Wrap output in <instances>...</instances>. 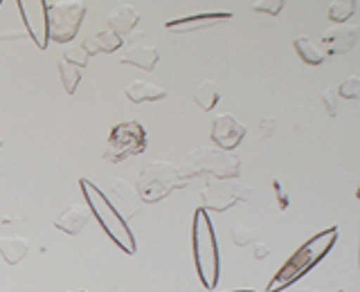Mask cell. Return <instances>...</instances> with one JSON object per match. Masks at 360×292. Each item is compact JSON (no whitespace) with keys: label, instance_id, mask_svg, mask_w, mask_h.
Wrapping results in <instances>:
<instances>
[{"label":"cell","instance_id":"obj_1","mask_svg":"<svg viewBox=\"0 0 360 292\" xmlns=\"http://www.w3.org/2000/svg\"><path fill=\"white\" fill-rule=\"evenodd\" d=\"M335 241H338L335 225L326 227L320 234H315L313 239H309L307 243H304L300 250L277 270V274L270 279V284L266 286V292H281V290H286L288 286L295 284V281H300L304 274L311 272V270L331 252Z\"/></svg>","mask_w":360,"mask_h":292},{"label":"cell","instance_id":"obj_2","mask_svg":"<svg viewBox=\"0 0 360 292\" xmlns=\"http://www.w3.org/2000/svg\"><path fill=\"white\" fill-rule=\"evenodd\" d=\"M79 185H82V191L86 196V207L97 218L101 230H104L110 236V241H115L127 254H135V239L129 230V225L122 218V213L112 207V202L106 198L104 191H101L95 182H90L88 178L79 180Z\"/></svg>","mask_w":360,"mask_h":292},{"label":"cell","instance_id":"obj_3","mask_svg":"<svg viewBox=\"0 0 360 292\" xmlns=\"http://www.w3.org/2000/svg\"><path fill=\"white\" fill-rule=\"evenodd\" d=\"M191 245H194V263L200 284L207 290H214L219 284V243L210 213L200 207L196 209L194 225H191Z\"/></svg>","mask_w":360,"mask_h":292},{"label":"cell","instance_id":"obj_4","mask_svg":"<svg viewBox=\"0 0 360 292\" xmlns=\"http://www.w3.org/2000/svg\"><path fill=\"white\" fill-rule=\"evenodd\" d=\"M178 173L185 180L196 175H210L212 180H232L239 175V157L221 149L200 146L183 157Z\"/></svg>","mask_w":360,"mask_h":292},{"label":"cell","instance_id":"obj_5","mask_svg":"<svg viewBox=\"0 0 360 292\" xmlns=\"http://www.w3.org/2000/svg\"><path fill=\"white\" fill-rule=\"evenodd\" d=\"M189 185V180H185L178 173V168L167 162V160H153L149 166L144 168L138 178V196L146 205H155V202L165 200L172 191L185 189Z\"/></svg>","mask_w":360,"mask_h":292},{"label":"cell","instance_id":"obj_6","mask_svg":"<svg viewBox=\"0 0 360 292\" xmlns=\"http://www.w3.org/2000/svg\"><path fill=\"white\" fill-rule=\"evenodd\" d=\"M45 16H48V39L54 43H68L82 27L86 5L79 0H56V3L45 0Z\"/></svg>","mask_w":360,"mask_h":292},{"label":"cell","instance_id":"obj_7","mask_svg":"<svg viewBox=\"0 0 360 292\" xmlns=\"http://www.w3.org/2000/svg\"><path fill=\"white\" fill-rule=\"evenodd\" d=\"M146 149V131L140 121H122L110 131L108 142L104 146V157L110 164H120L127 157L140 155Z\"/></svg>","mask_w":360,"mask_h":292},{"label":"cell","instance_id":"obj_8","mask_svg":"<svg viewBox=\"0 0 360 292\" xmlns=\"http://www.w3.org/2000/svg\"><path fill=\"white\" fill-rule=\"evenodd\" d=\"M252 196V187L248 182H241V180H207L205 189H202L200 200L202 205L200 209L205 211H217L223 213L228 211L230 207H234L236 202H243Z\"/></svg>","mask_w":360,"mask_h":292},{"label":"cell","instance_id":"obj_9","mask_svg":"<svg viewBox=\"0 0 360 292\" xmlns=\"http://www.w3.org/2000/svg\"><path fill=\"white\" fill-rule=\"evenodd\" d=\"M18 11L22 16V25H25L32 41L37 43L39 50L48 48V16H45V0H20Z\"/></svg>","mask_w":360,"mask_h":292},{"label":"cell","instance_id":"obj_10","mask_svg":"<svg viewBox=\"0 0 360 292\" xmlns=\"http://www.w3.org/2000/svg\"><path fill=\"white\" fill-rule=\"evenodd\" d=\"M243 135H245L243 124L236 121V119L230 115V112H221V115L214 117L210 138H212V142L217 144L221 151L232 153V151L236 149V146L241 144Z\"/></svg>","mask_w":360,"mask_h":292},{"label":"cell","instance_id":"obj_11","mask_svg":"<svg viewBox=\"0 0 360 292\" xmlns=\"http://www.w3.org/2000/svg\"><path fill=\"white\" fill-rule=\"evenodd\" d=\"M356 41H358V29L352 27V25H347V22H342V25H331L322 34V43H324L326 54H347V52H352L356 48Z\"/></svg>","mask_w":360,"mask_h":292},{"label":"cell","instance_id":"obj_12","mask_svg":"<svg viewBox=\"0 0 360 292\" xmlns=\"http://www.w3.org/2000/svg\"><path fill=\"white\" fill-rule=\"evenodd\" d=\"M232 14H228V11H217V14H200V16H187L180 20H169L165 27L167 32H174V34H191V32L221 25V22H228Z\"/></svg>","mask_w":360,"mask_h":292},{"label":"cell","instance_id":"obj_13","mask_svg":"<svg viewBox=\"0 0 360 292\" xmlns=\"http://www.w3.org/2000/svg\"><path fill=\"white\" fill-rule=\"evenodd\" d=\"M110 194L115 196L117 205L122 207L124 216L127 218H135L142 209V200L138 196V191H135V187L131 182H127L124 178H112L110 180ZM122 216V218H124Z\"/></svg>","mask_w":360,"mask_h":292},{"label":"cell","instance_id":"obj_14","mask_svg":"<svg viewBox=\"0 0 360 292\" xmlns=\"http://www.w3.org/2000/svg\"><path fill=\"white\" fill-rule=\"evenodd\" d=\"M120 61L140 67L144 72H151L158 65V61H160V52H158L153 43H133L127 48V52L120 56Z\"/></svg>","mask_w":360,"mask_h":292},{"label":"cell","instance_id":"obj_15","mask_svg":"<svg viewBox=\"0 0 360 292\" xmlns=\"http://www.w3.org/2000/svg\"><path fill=\"white\" fill-rule=\"evenodd\" d=\"M90 216H93V213H90V209L86 205H72V207H68L59 218H56L54 227L65 232V234H70V236H77L86 230V225L90 223Z\"/></svg>","mask_w":360,"mask_h":292},{"label":"cell","instance_id":"obj_16","mask_svg":"<svg viewBox=\"0 0 360 292\" xmlns=\"http://www.w3.org/2000/svg\"><path fill=\"white\" fill-rule=\"evenodd\" d=\"M138 20H140V16H138V11H135L133 7L120 5V7H115L108 14V29L112 34H117V36L122 39V36H127V34L135 25H138Z\"/></svg>","mask_w":360,"mask_h":292},{"label":"cell","instance_id":"obj_17","mask_svg":"<svg viewBox=\"0 0 360 292\" xmlns=\"http://www.w3.org/2000/svg\"><path fill=\"white\" fill-rule=\"evenodd\" d=\"M82 48L88 56H95V54H110V52H115L122 48V39L117 36V34H112L110 29H104V32H99L95 34V36H88L84 43H82Z\"/></svg>","mask_w":360,"mask_h":292},{"label":"cell","instance_id":"obj_18","mask_svg":"<svg viewBox=\"0 0 360 292\" xmlns=\"http://www.w3.org/2000/svg\"><path fill=\"white\" fill-rule=\"evenodd\" d=\"M27 252H30V243L22 236H3L0 239V254H3V258L9 265L20 263L27 256Z\"/></svg>","mask_w":360,"mask_h":292},{"label":"cell","instance_id":"obj_19","mask_svg":"<svg viewBox=\"0 0 360 292\" xmlns=\"http://www.w3.org/2000/svg\"><path fill=\"white\" fill-rule=\"evenodd\" d=\"M127 97L133 101V104H142V101H160L167 97V93L155 84L149 81H133L127 88Z\"/></svg>","mask_w":360,"mask_h":292},{"label":"cell","instance_id":"obj_20","mask_svg":"<svg viewBox=\"0 0 360 292\" xmlns=\"http://www.w3.org/2000/svg\"><path fill=\"white\" fill-rule=\"evenodd\" d=\"M295 52L300 54V59L309 65H320L324 63V52L315 43H311L307 36L295 39Z\"/></svg>","mask_w":360,"mask_h":292},{"label":"cell","instance_id":"obj_21","mask_svg":"<svg viewBox=\"0 0 360 292\" xmlns=\"http://www.w3.org/2000/svg\"><path fill=\"white\" fill-rule=\"evenodd\" d=\"M219 88L214 81H202L196 90H194V101L202 108V110H212L214 106L219 104Z\"/></svg>","mask_w":360,"mask_h":292},{"label":"cell","instance_id":"obj_22","mask_svg":"<svg viewBox=\"0 0 360 292\" xmlns=\"http://www.w3.org/2000/svg\"><path fill=\"white\" fill-rule=\"evenodd\" d=\"M356 7H358L356 0H333V3H329V11L326 14H329L331 22L342 25V22H347L356 14Z\"/></svg>","mask_w":360,"mask_h":292},{"label":"cell","instance_id":"obj_23","mask_svg":"<svg viewBox=\"0 0 360 292\" xmlns=\"http://www.w3.org/2000/svg\"><path fill=\"white\" fill-rule=\"evenodd\" d=\"M228 232H230L232 243H234L236 247H248V245H255V243L259 241V232H257V230L248 227V225H243V223H236V220L230 223Z\"/></svg>","mask_w":360,"mask_h":292},{"label":"cell","instance_id":"obj_24","mask_svg":"<svg viewBox=\"0 0 360 292\" xmlns=\"http://www.w3.org/2000/svg\"><path fill=\"white\" fill-rule=\"evenodd\" d=\"M59 74H61V81H63V88L68 95H75L77 93V86H79V67L70 65L68 61H61L59 63Z\"/></svg>","mask_w":360,"mask_h":292},{"label":"cell","instance_id":"obj_25","mask_svg":"<svg viewBox=\"0 0 360 292\" xmlns=\"http://www.w3.org/2000/svg\"><path fill=\"white\" fill-rule=\"evenodd\" d=\"M252 11H257V14H268V16H277L281 9L286 7L284 0H255V3H250Z\"/></svg>","mask_w":360,"mask_h":292},{"label":"cell","instance_id":"obj_26","mask_svg":"<svg viewBox=\"0 0 360 292\" xmlns=\"http://www.w3.org/2000/svg\"><path fill=\"white\" fill-rule=\"evenodd\" d=\"M63 61H68V63L75 65V67H86L88 61H90V56L84 52L82 45H72V48H68V50H65Z\"/></svg>","mask_w":360,"mask_h":292},{"label":"cell","instance_id":"obj_27","mask_svg":"<svg viewBox=\"0 0 360 292\" xmlns=\"http://www.w3.org/2000/svg\"><path fill=\"white\" fill-rule=\"evenodd\" d=\"M338 97H342V99H356L360 97V79L354 74V77H349L347 81L338 88Z\"/></svg>","mask_w":360,"mask_h":292},{"label":"cell","instance_id":"obj_28","mask_svg":"<svg viewBox=\"0 0 360 292\" xmlns=\"http://www.w3.org/2000/svg\"><path fill=\"white\" fill-rule=\"evenodd\" d=\"M338 101H340V97H338L335 88H326L322 93V104L329 110V115H338Z\"/></svg>","mask_w":360,"mask_h":292},{"label":"cell","instance_id":"obj_29","mask_svg":"<svg viewBox=\"0 0 360 292\" xmlns=\"http://www.w3.org/2000/svg\"><path fill=\"white\" fill-rule=\"evenodd\" d=\"M275 126H277V121H275V119H270V117H266V119L259 121V140L270 138V135H273V131H275Z\"/></svg>","mask_w":360,"mask_h":292},{"label":"cell","instance_id":"obj_30","mask_svg":"<svg viewBox=\"0 0 360 292\" xmlns=\"http://www.w3.org/2000/svg\"><path fill=\"white\" fill-rule=\"evenodd\" d=\"M273 187H275V196H277V202H279V209L286 211L288 209V196H286L284 187H281L279 180H273Z\"/></svg>","mask_w":360,"mask_h":292},{"label":"cell","instance_id":"obj_31","mask_svg":"<svg viewBox=\"0 0 360 292\" xmlns=\"http://www.w3.org/2000/svg\"><path fill=\"white\" fill-rule=\"evenodd\" d=\"M252 250H255V258H259V261H262V258H266L270 254V245L264 243V241H257L252 245Z\"/></svg>","mask_w":360,"mask_h":292},{"label":"cell","instance_id":"obj_32","mask_svg":"<svg viewBox=\"0 0 360 292\" xmlns=\"http://www.w3.org/2000/svg\"><path fill=\"white\" fill-rule=\"evenodd\" d=\"M22 34L20 32H0V41L3 39H20Z\"/></svg>","mask_w":360,"mask_h":292},{"label":"cell","instance_id":"obj_33","mask_svg":"<svg viewBox=\"0 0 360 292\" xmlns=\"http://www.w3.org/2000/svg\"><path fill=\"white\" fill-rule=\"evenodd\" d=\"M297 292H320L318 288H300Z\"/></svg>","mask_w":360,"mask_h":292},{"label":"cell","instance_id":"obj_34","mask_svg":"<svg viewBox=\"0 0 360 292\" xmlns=\"http://www.w3.org/2000/svg\"><path fill=\"white\" fill-rule=\"evenodd\" d=\"M234 292H255V290H234Z\"/></svg>","mask_w":360,"mask_h":292},{"label":"cell","instance_id":"obj_35","mask_svg":"<svg viewBox=\"0 0 360 292\" xmlns=\"http://www.w3.org/2000/svg\"><path fill=\"white\" fill-rule=\"evenodd\" d=\"M68 292H88V290H68Z\"/></svg>","mask_w":360,"mask_h":292},{"label":"cell","instance_id":"obj_36","mask_svg":"<svg viewBox=\"0 0 360 292\" xmlns=\"http://www.w3.org/2000/svg\"><path fill=\"white\" fill-rule=\"evenodd\" d=\"M0 149H3V138H0Z\"/></svg>","mask_w":360,"mask_h":292},{"label":"cell","instance_id":"obj_37","mask_svg":"<svg viewBox=\"0 0 360 292\" xmlns=\"http://www.w3.org/2000/svg\"><path fill=\"white\" fill-rule=\"evenodd\" d=\"M0 7H3V0H0Z\"/></svg>","mask_w":360,"mask_h":292},{"label":"cell","instance_id":"obj_38","mask_svg":"<svg viewBox=\"0 0 360 292\" xmlns=\"http://www.w3.org/2000/svg\"><path fill=\"white\" fill-rule=\"evenodd\" d=\"M338 292H345V290H338Z\"/></svg>","mask_w":360,"mask_h":292}]
</instances>
